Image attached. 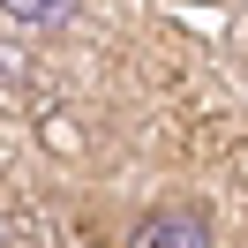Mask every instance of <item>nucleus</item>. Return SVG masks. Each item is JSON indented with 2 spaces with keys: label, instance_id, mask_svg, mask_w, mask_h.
I'll list each match as a JSON object with an SVG mask.
<instances>
[{
  "label": "nucleus",
  "instance_id": "nucleus-1",
  "mask_svg": "<svg viewBox=\"0 0 248 248\" xmlns=\"http://www.w3.org/2000/svg\"><path fill=\"white\" fill-rule=\"evenodd\" d=\"M128 248H211V218L196 203H158V211L136 218Z\"/></svg>",
  "mask_w": 248,
  "mask_h": 248
},
{
  "label": "nucleus",
  "instance_id": "nucleus-2",
  "mask_svg": "<svg viewBox=\"0 0 248 248\" xmlns=\"http://www.w3.org/2000/svg\"><path fill=\"white\" fill-rule=\"evenodd\" d=\"M0 16L23 31H61V23H76V0H0Z\"/></svg>",
  "mask_w": 248,
  "mask_h": 248
}]
</instances>
